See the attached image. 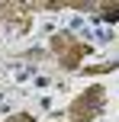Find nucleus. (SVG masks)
I'll list each match as a JSON object with an SVG mask.
<instances>
[{
  "instance_id": "obj_1",
  "label": "nucleus",
  "mask_w": 119,
  "mask_h": 122,
  "mask_svg": "<svg viewBox=\"0 0 119 122\" xmlns=\"http://www.w3.org/2000/svg\"><path fill=\"white\" fill-rule=\"evenodd\" d=\"M103 19H106V23H116V19H119V10H109V13H106Z\"/></svg>"
}]
</instances>
